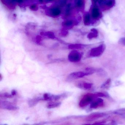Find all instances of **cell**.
I'll return each instance as SVG.
<instances>
[{
    "label": "cell",
    "instance_id": "6da1fadb",
    "mask_svg": "<svg viewBox=\"0 0 125 125\" xmlns=\"http://www.w3.org/2000/svg\"><path fill=\"white\" fill-rule=\"evenodd\" d=\"M95 96H96L95 95L91 94H88L85 95L80 101V106L84 107L88 105L93 101Z\"/></svg>",
    "mask_w": 125,
    "mask_h": 125
},
{
    "label": "cell",
    "instance_id": "7a4b0ae2",
    "mask_svg": "<svg viewBox=\"0 0 125 125\" xmlns=\"http://www.w3.org/2000/svg\"><path fill=\"white\" fill-rule=\"evenodd\" d=\"M105 46L102 44L96 47L93 48L91 50L90 55L92 57H98L101 55L105 50Z\"/></svg>",
    "mask_w": 125,
    "mask_h": 125
},
{
    "label": "cell",
    "instance_id": "3957f363",
    "mask_svg": "<svg viewBox=\"0 0 125 125\" xmlns=\"http://www.w3.org/2000/svg\"><path fill=\"white\" fill-rule=\"evenodd\" d=\"M82 55L80 52L76 50H74L70 52L68 55V59L72 62H77L79 61L82 58Z\"/></svg>",
    "mask_w": 125,
    "mask_h": 125
},
{
    "label": "cell",
    "instance_id": "277c9868",
    "mask_svg": "<svg viewBox=\"0 0 125 125\" xmlns=\"http://www.w3.org/2000/svg\"><path fill=\"white\" fill-rule=\"evenodd\" d=\"M94 73V72H93L90 71H87L86 72L82 71L77 72L71 73L70 74L69 76L71 77L73 79H79L82 78L85 76L93 74Z\"/></svg>",
    "mask_w": 125,
    "mask_h": 125
},
{
    "label": "cell",
    "instance_id": "5b68a950",
    "mask_svg": "<svg viewBox=\"0 0 125 125\" xmlns=\"http://www.w3.org/2000/svg\"><path fill=\"white\" fill-rule=\"evenodd\" d=\"M47 14L52 17H57L61 14V10L57 7H53L48 9L47 10Z\"/></svg>",
    "mask_w": 125,
    "mask_h": 125
},
{
    "label": "cell",
    "instance_id": "8992f818",
    "mask_svg": "<svg viewBox=\"0 0 125 125\" xmlns=\"http://www.w3.org/2000/svg\"><path fill=\"white\" fill-rule=\"evenodd\" d=\"M0 107L2 109L10 110H16L18 109L17 107L14 106L12 104L7 101L1 102Z\"/></svg>",
    "mask_w": 125,
    "mask_h": 125
},
{
    "label": "cell",
    "instance_id": "52a82bcc",
    "mask_svg": "<svg viewBox=\"0 0 125 125\" xmlns=\"http://www.w3.org/2000/svg\"><path fill=\"white\" fill-rule=\"evenodd\" d=\"M106 115L105 113H93L89 115L87 117V120L88 121H92L97 120L103 117Z\"/></svg>",
    "mask_w": 125,
    "mask_h": 125
},
{
    "label": "cell",
    "instance_id": "ba28073f",
    "mask_svg": "<svg viewBox=\"0 0 125 125\" xmlns=\"http://www.w3.org/2000/svg\"><path fill=\"white\" fill-rule=\"evenodd\" d=\"M104 104L103 100L101 98H97L95 101H93L90 105L91 108L95 109L99 107L102 106Z\"/></svg>",
    "mask_w": 125,
    "mask_h": 125
},
{
    "label": "cell",
    "instance_id": "9c48e42d",
    "mask_svg": "<svg viewBox=\"0 0 125 125\" xmlns=\"http://www.w3.org/2000/svg\"><path fill=\"white\" fill-rule=\"evenodd\" d=\"M91 16L92 18L94 19H98L101 17V12L98 8L94 7L92 9L91 11Z\"/></svg>",
    "mask_w": 125,
    "mask_h": 125
},
{
    "label": "cell",
    "instance_id": "30bf717a",
    "mask_svg": "<svg viewBox=\"0 0 125 125\" xmlns=\"http://www.w3.org/2000/svg\"><path fill=\"white\" fill-rule=\"evenodd\" d=\"M44 100L43 98H42L40 97H36L30 99L28 102V104L30 107L36 105L40 101Z\"/></svg>",
    "mask_w": 125,
    "mask_h": 125
},
{
    "label": "cell",
    "instance_id": "8fae6325",
    "mask_svg": "<svg viewBox=\"0 0 125 125\" xmlns=\"http://www.w3.org/2000/svg\"><path fill=\"white\" fill-rule=\"evenodd\" d=\"M93 84L88 83H81L78 84V86L80 88L84 90H88L92 87Z\"/></svg>",
    "mask_w": 125,
    "mask_h": 125
},
{
    "label": "cell",
    "instance_id": "7c38bea8",
    "mask_svg": "<svg viewBox=\"0 0 125 125\" xmlns=\"http://www.w3.org/2000/svg\"><path fill=\"white\" fill-rule=\"evenodd\" d=\"M75 21L73 20H69L63 22V26L66 28H71L76 24Z\"/></svg>",
    "mask_w": 125,
    "mask_h": 125
},
{
    "label": "cell",
    "instance_id": "4fadbf2b",
    "mask_svg": "<svg viewBox=\"0 0 125 125\" xmlns=\"http://www.w3.org/2000/svg\"><path fill=\"white\" fill-rule=\"evenodd\" d=\"M115 4V0H107L104 3H102L104 7L107 8V9L113 7Z\"/></svg>",
    "mask_w": 125,
    "mask_h": 125
},
{
    "label": "cell",
    "instance_id": "5bb4252c",
    "mask_svg": "<svg viewBox=\"0 0 125 125\" xmlns=\"http://www.w3.org/2000/svg\"><path fill=\"white\" fill-rule=\"evenodd\" d=\"M75 7L77 9H82L83 8L84 5V0H75L74 1Z\"/></svg>",
    "mask_w": 125,
    "mask_h": 125
},
{
    "label": "cell",
    "instance_id": "9a60e30c",
    "mask_svg": "<svg viewBox=\"0 0 125 125\" xmlns=\"http://www.w3.org/2000/svg\"><path fill=\"white\" fill-rule=\"evenodd\" d=\"M91 32L89 33L88 35V38L89 39H91L93 38H95L97 37L98 35V31L95 29H93L91 30Z\"/></svg>",
    "mask_w": 125,
    "mask_h": 125
},
{
    "label": "cell",
    "instance_id": "2e32d148",
    "mask_svg": "<svg viewBox=\"0 0 125 125\" xmlns=\"http://www.w3.org/2000/svg\"><path fill=\"white\" fill-rule=\"evenodd\" d=\"M84 22L85 25L90 24L91 22V16L90 14L87 13L85 14L84 17Z\"/></svg>",
    "mask_w": 125,
    "mask_h": 125
},
{
    "label": "cell",
    "instance_id": "e0dca14e",
    "mask_svg": "<svg viewBox=\"0 0 125 125\" xmlns=\"http://www.w3.org/2000/svg\"><path fill=\"white\" fill-rule=\"evenodd\" d=\"M61 104V103L60 102H51L47 104V107L48 109H52L59 106Z\"/></svg>",
    "mask_w": 125,
    "mask_h": 125
},
{
    "label": "cell",
    "instance_id": "ac0fdd59",
    "mask_svg": "<svg viewBox=\"0 0 125 125\" xmlns=\"http://www.w3.org/2000/svg\"><path fill=\"white\" fill-rule=\"evenodd\" d=\"M111 83V79H108L106 80L104 84H102L101 86V88H107L109 87Z\"/></svg>",
    "mask_w": 125,
    "mask_h": 125
},
{
    "label": "cell",
    "instance_id": "d6986e66",
    "mask_svg": "<svg viewBox=\"0 0 125 125\" xmlns=\"http://www.w3.org/2000/svg\"><path fill=\"white\" fill-rule=\"evenodd\" d=\"M83 46L80 44H72L69 46V48L71 49H77L82 48Z\"/></svg>",
    "mask_w": 125,
    "mask_h": 125
},
{
    "label": "cell",
    "instance_id": "ffe728a7",
    "mask_svg": "<svg viewBox=\"0 0 125 125\" xmlns=\"http://www.w3.org/2000/svg\"><path fill=\"white\" fill-rule=\"evenodd\" d=\"M0 96L5 98H12L13 96L11 94H9L8 93H4L1 94H0Z\"/></svg>",
    "mask_w": 125,
    "mask_h": 125
},
{
    "label": "cell",
    "instance_id": "44dd1931",
    "mask_svg": "<svg viewBox=\"0 0 125 125\" xmlns=\"http://www.w3.org/2000/svg\"><path fill=\"white\" fill-rule=\"evenodd\" d=\"M119 43L123 46H125V38H122L119 40Z\"/></svg>",
    "mask_w": 125,
    "mask_h": 125
},
{
    "label": "cell",
    "instance_id": "7402d4cb",
    "mask_svg": "<svg viewBox=\"0 0 125 125\" xmlns=\"http://www.w3.org/2000/svg\"><path fill=\"white\" fill-rule=\"evenodd\" d=\"M47 36H48L50 38L54 39L55 38L54 35V33L52 32L47 33Z\"/></svg>",
    "mask_w": 125,
    "mask_h": 125
},
{
    "label": "cell",
    "instance_id": "603a6c76",
    "mask_svg": "<svg viewBox=\"0 0 125 125\" xmlns=\"http://www.w3.org/2000/svg\"><path fill=\"white\" fill-rule=\"evenodd\" d=\"M38 6H37L36 5H35V4L32 5L30 6L31 9L32 10H36L38 9Z\"/></svg>",
    "mask_w": 125,
    "mask_h": 125
},
{
    "label": "cell",
    "instance_id": "cb8c5ba5",
    "mask_svg": "<svg viewBox=\"0 0 125 125\" xmlns=\"http://www.w3.org/2000/svg\"><path fill=\"white\" fill-rule=\"evenodd\" d=\"M96 95V96H100V97H104V96H106L105 94L101 93H99L97 94Z\"/></svg>",
    "mask_w": 125,
    "mask_h": 125
},
{
    "label": "cell",
    "instance_id": "d4e9b609",
    "mask_svg": "<svg viewBox=\"0 0 125 125\" xmlns=\"http://www.w3.org/2000/svg\"><path fill=\"white\" fill-rule=\"evenodd\" d=\"M17 92L15 90H12V91H11V94L13 95V96L15 95L16 94Z\"/></svg>",
    "mask_w": 125,
    "mask_h": 125
},
{
    "label": "cell",
    "instance_id": "484cf974",
    "mask_svg": "<svg viewBox=\"0 0 125 125\" xmlns=\"http://www.w3.org/2000/svg\"><path fill=\"white\" fill-rule=\"evenodd\" d=\"M44 0H39V3H43L44 2Z\"/></svg>",
    "mask_w": 125,
    "mask_h": 125
},
{
    "label": "cell",
    "instance_id": "4316f807",
    "mask_svg": "<svg viewBox=\"0 0 125 125\" xmlns=\"http://www.w3.org/2000/svg\"><path fill=\"white\" fill-rule=\"evenodd\" d=\"M93 2L95 3L98 1V0H92Z\"/></svg>",
    "mask_w": 125,
    "mask_h": 125
},
{
    "label": "cell",
    "instance_id": "83f0119b",
    "mask_svg": "<svg viewBox=\"0 0 125 125\" xmlns=\"http://www.w3.org/2000/svg\"><path fill=\"white\" fill-rule=\"evenodd\" d=\"M52 0H47V2H50V1H52Z\"/></svg>",
    "mask_w": 125,
    "mask_h": 125
}]
</instances>
